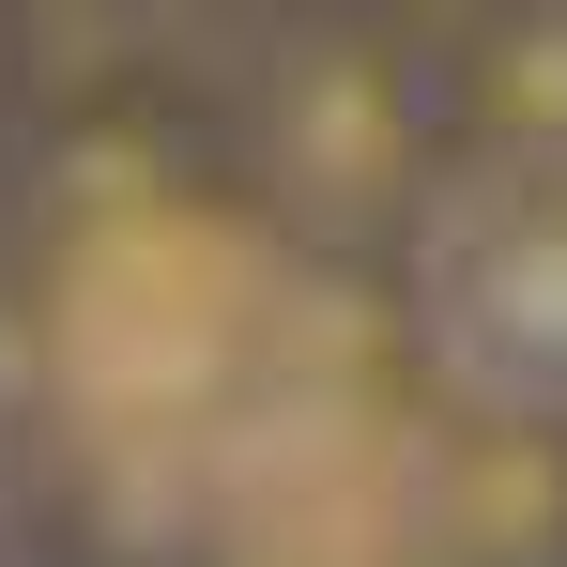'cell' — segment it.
<instances>
[{
	"label": "cell",
	"instance_id": "obj_1",
	"mask_svg": "<svg viewBox=\"0 0 567 567\" xmlns=\"http://www.w3.org/2000/svg\"><path fill=\"white\" fill-rule=\"evenodd\" d=\"M461 169H475V138L445 93V31L414 0L277 16V62L246 93V185L307 246H414Z\"/></svg>",
	"mask_w": 567,
	"mask_h": 567
},
{
	"label": "cell",
	"instance_id": "obj_2",
	"mask_svg": "<svg viewBox=\"0 0 567 567\" xmlns=\"http://www.w3.org/2000/svg\"><path fill=\"white\" fill-rule=\"evenodd\" d=\"M414 307L461 399H567V185L475 154L414 230Z\"/></svg>",
	"mask_w": 567,
	"mask_h": 567
},
{
	"label": "cell",
	"instance_id": "obj_3",
	"mask_svg": "<svg viewBox=\"0 0 567 567\" xmlns=\"http://www.w3.org/2000/svg\"><path fill=\"white\" fill-rule=\"evenodd\" d=\"M430 553L567 567V399H461V430L430 461Z\"/></svg>",
	"mask_w": 567,
	"mask_h": 567
},
{
	"label": "cell",
	"instance_id": "obj_4",
	"mask_svg": "<svg viewBox=\"0 0 567 567\" xmlns=\"http://www.w3.org/2000/svg\"><path fill=\"white\" fill-rule=\"evenodd\" d=\"M445 31V93L491 169H553L567 185V0H414Z\"/></svg>",
	"mask_w": 567,
	"mask_h": 567
},
{
	"label": "cell",
	"instance_id": "obj_5",
	"mask_svg": "<svg viewBox=\"0 0 567 567\" xmlns=\"http://www.w3.org/2000/svg\"><path fill=\"white\" fill-rule=\"evenodd\" d=\"M16 107H31V31H16V0H0V138H16Z\"/></svg>",
	"mask_w": 567,
	"mask_h": 567
},
{
	"label": "cell",
	"instance_id": "obj_6",
	"mask_svg": "<svg viewBox=\"0 0 567 567\" xmlns=\"http://www.w3.org/2000/svg\"><path fill=\"white\" fill-rule=\"evenodd\" d=\"M277 16H338V0H277Z\"/></svg>",
	"mask_w": 567,
	"mask_h": 567
}]
</instances>
